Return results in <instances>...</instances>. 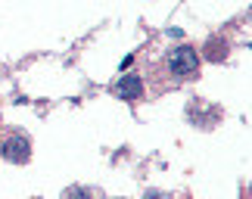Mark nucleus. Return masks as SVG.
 Here are the masks:
<instances>
[{
    "label": "nucleus",
    "instance_id": "obj_1",
    "mask_svg": "<svg viewBox=\"0 0 252 199\" xmlns=\"http://www.w3.org/2000/svg\"><path fill=\"white\" fill-rule=\"evenodd\" d=\"M168 65L178 78H190V75H196V69H199V56H196L193 47H178V50H171Z\"/></svg>",
    "mask_w": 252,
    "mask_h": 199
},
{
    "label": "nucleus",
    "instance_id": "obj_2",
    "mask_svg": "<svg viewBox=\"0 0 252 199\" xmlns=\"http://www.w3.org/2000/svg\"><path fill=\"white\" fill-rule=\"evenodd\" d=\"M140 90H143V84H140L137 75H125V78L115 84V93H119L122 100H137Z\"/></svg>",
    "mask_w": 252,
    "mask_h": 199
},
{
    "label": "nucleus",
    "instance_id": "obj_3",
    "mask_svg": "<svg viewBox=\"0 0 252 199\" xmlns=\"http://www.w3.org/2000/svg\"><path fill=\"white\" fill-rule=\"evenodd\" d=\"M9 162H25L28 159V140H22V137H13V140H6L3 143V149H0Z\"/></svg>",
    "mask_w": 252,
    "mask_h": 199
},
{
    "label": "nucleus",
    "instance_id": "obj_4",
    "mask_svg": "<svg viewBox=\"0 0 252 199\" xmlns=\"http://www.w3.org/2000/svg\"><path fill=\"white\" fill-rule=\"evenodd\" d=\"M65 199H91V193H87V190H81V187H75V190H69V193H65Z\"/></svg>",
    "mask_w": 252,
    "mask_h": 199
},
{
    "label": "nucleus",
    "instance_id": "obj_5",
    "mask_svg": "<svg viewBox=\"0 0 252 199\" xmlns=\"http://www.w3.org/2000/svg\"><path fill=\"white\" fill-rule=\"evenodd\" d=\"M147 199H168L165 193H159V190H153V193H147Z\"/></svg>",
    "mask_w": 252,
    "mask_h": 199
}]
</instances>
